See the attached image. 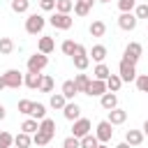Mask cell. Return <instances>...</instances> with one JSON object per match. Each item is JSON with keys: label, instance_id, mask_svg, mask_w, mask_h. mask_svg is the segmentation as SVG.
Returning a JSON list of instances; mask_svg holds the SVG:
<instances>
[{"label": "cell", "instance_id": "obj_1", "mask_svg": "<svg viewBox=\"0 0 148 148\" xmlns=\"http://www.w3.org/2000/svg\"><path fill=\"white\" fill-rule=\"evenodd\" d=\"M44 25H46V18L42 14H37V12L28 14V18H25V32L28 35H39L44 30Z\"/></svg>", "mask_w": 148, "mask_h": 148}, {"label": "cell", "instance_id": "obj_2", "mask_svg": "<svg viewBox=\"0 0 148 148\" xmlns=\"http://www.w3.org/2000/svg\"><path fill=\"white\" fill-rule=\"evenodd\" d=\"M49 23L56 28V30H69L74 25V18L69 14H62V12H53V16L49 18Z\"/></svg>", "mask_w": 148, "mask_h": 148}, {"label": "cell", "instance_id": "obj_3", "mask_svg": "<svg viewBox=\"0 0 148 148\" xmlns=\"http://www.w3.org/2000/svg\"><path fill=\"white\" fill-rule=\"evenodd\" d=\"M141 53H143V46H141L139 42H130V44L125 46V51H123V60H127V62L136 65V62H139V58H141Z\"/></svg>", "mask_w": 148, "mask_h": 148}, {"label": "cell", "instance_id": "obj_4", "mask_svg": "<svg viewBox=\"0 0 148 148\" xmlns=\"http://www.w3.org/2000/svg\"><path fill=\"white\" fill-rule=\"evenodd\" d=\"M72 60H74V67H76L79 72L88 69L90 58H88V51H86V46H83V44H76V51H74V56H72Z\"/></svg>", "mask_w": 148, "mask_h": 148}, {"label": "cell", "instance_id": "obj_5", "mask_svg": "<svg viewBox=\"0 0 148 148\" xmlns=\"http://www.w3.org/2000/svg\"><path fill=\"white\" fill-rule=\"evenodd\" d=\"M95 136H97L99 143H109L111 136H113V125L109 120H99L97 123V130H95Z\"/></svg>", "mask_w": 148, "mask_h": 148}, {"label": "cell", "instance_id": "obj_6", "mask_svg": "<svg viewBox=\"0 0 148 148\" xmlns=\"http://www.w3.org/2000/svg\"><path fill=\"white\" fill-rule=\"evenodd\" d=\"M46 65H49V56H44V53H39V51L28 58V72H42Z\"/></svg>", "mask_w": 148, "mask_h": 148}, {"label": "cell", "instance_id": "obj_7", "mask_svg": "<svg viewBox=\"0 0 148 148\" xmlns=\"http://www.w3.org/2000/svg\"><path fill=\"white\" fill-rule=\"evenodd\" d=\"M136 23H139V18H136L132 12H120V16H118V28H120V30L132 32V30L136 28Z\"/></svg>", "mask_w": 148, "mask_h": 148}, {"label": "cell", "instance_id": "obj_8", "mask_svg": "<svg viewBox=\"0 0 148 148\" xmlns=\"http://www.w3.org/2000/svg\"><path fill=\"white\" fill-rule=\"evenodd\" d=\"M118 76L123 79V83H125V81H134V79H136V65H132V62H127V60H120V65H118Z\"/></svg>", "mask_w": 148, "mask_h": 148}, {"label": "cell", "instance_id": "obj_9", "mask_svg": "<svg viewBox=\"0 0 148 148\" xmlns=\"http://www.w3.org/2000/svg\"><path fill=\"white\" fill-rule=\"evenodd\" d=\"M90 130H92V123H90L88 118H76V120H74V125H72V134H74L76 139H81V136L90 134Z\"/></svg>", "mask_w": 148, "mask_h": 148}, {"label": "cell", "instance_id": "obj_10", "mask_svg": "<svg viewBox=\"0 0 148 148\" xmlns=\"http://www.w3.org/2000/svg\"><path fill=\"white\" fill-rule=\"evenodd\" d=\"M2 79H5V86L7 88H21L23 86V76H21L18 69H7L2 74Z\"/></svg>", "mask_w": 148, "mask_h": 148}, {"label": "cell", "instance_id": "obj_11", "mask_svg": "<svg viewBox=\"0 0 148 148\" xmlns=\"http://www.w3.org/2000/svg\"><path fill=\"white\" fill-rule=\"evenodd\" d=\"M104 92H106V83L99 81V79H90V83H88V88H86V95H90V97H102Z\"/></svg>", "mask_w": 148, "mask_h": 148}, {"label": "cell", "instance_id": "obj_12", "mask_svg": "<svg viewBox=\"0 0 148 148\" xmlns=\"http://www.w3.org/2000/svg\"><path fill=\"white\" fill-rule=\"evenodd\" d=\"M62 116H65L67 120H72V123H74L76 118H81V106H79L76 102H72V99H69V102L62 106Z\"/></svg>", "mask_w": 148, "mask_h": 148}, {"label": "cell", "instance_id": "obj_13", "mask_svg": "<svg viewBox=\"0 0 148 148\" xmlns=\"http://www.w3.org/2000/svg\"><path fill=\"white\" fill-rule=\"evenodd\" d=\"M92 2L95 0H74V14L76 16H88L90 14V9H92Z\"/></svg>", "mask_w": 148, "mask_h": 148}, {"label": "cell", "instance_id": "obj_14", "mask_svg": "<svg viewBox=\"0 0 148 148\" xmlns=\"http://www.w3.org/2000/svg\"><path fill=\"white\" fill-rule=\"evenodd\" d=\"M106 53H109V51H106V46H104V44H95V46L88 51V58H90V60H95V62H104Z\"/></svg>", "mask_w": 148, "mask_h": 148}, {"label": "cell", "instance_id": "obj_15", "mask_svg": "<svg viewBox=\"0 0 148 148\" xmlns=\"http://www.w3.org/2000/svg\"><path fill=\"white\" fill-rule=\"evenodd\" d=\"M23 83L30 88V90H39V83H42V72H28L23 76Z\"/></svg>", "mask_w": 148, "mask_h": 148}, {"label": "cell", "instance_id": "obj_16", "mask_svg": "<svg viewBox=\"0 0 148 148\" xmlns=\"http://www.w3.org/2000/svg\"><path fill=\"white\" fill-rule=\"evenodd\" d=\"M99 104H102V109H106V111H111V109H116L118 106V95L116 92H104L102 97H99Z\"/></svg>", "mask_w": 148, "mask_h": 148}, {"label": "cell", "instance_id": "obj_17", "mask_svg": "<svg viewBox=\"0 0 148 148\" xmlns=\"http://www.w3.org/2000/svg\"><path fill=\"white\" fill-rule=\"evenodd\" d=\"M106 120H109L111 125H123V123L127 120V111L116 106V109H111V111H109V118H106Z\"/></svg>", "mask_w": 148, "mask_h": 148}, {"label": "cell", "instance_id": "obj_18", "mask_svg": "<svg viewBox=\"0 0 148 148\" xmlns=\"http://www.w3.org/2000/svg\"><path fill=\"white\" fill-rule=\"evenodd\" d=\"M125 141H127L132 148H136V146L143 143V132H141V130H127V132H125Z\"/></svg>", "mask_w": 148, "mask_h": 148}, {"label": "cell", "instance_id": "obj_19", "mask_svg": "<svg viewBox=\"0 0 148 148\" xmlns=\"http://www.w3.org/2000/svg\"><path fill=\"white\" fill-rule=\"evenodd\" d=\"M60 92L65 95V99L69 102V99H74L76 95H79V88H76V83H74V79H69V81H65L62 83V88H60Z\"/></svg>", "mask_w": 148, "mask_h": 148}, {"label": "cell", "instance_id": "obj_20", "mask_svg": "<svg viewBox=\"0 0 148 148\" xmlns=\"http://www.w3.org/2000/svg\"><path fill=\"white\" fill-rule=\"evenodd\" d=\"M37 49H39V53L49 56V53H51V51L56 49V42H53V37H49V35L39 37V44H37Z\"/></svg>", "mask_w": 148, "mask_h": 148}, {"label": "cell", "instance_id": "obj_21", "mask_svg": "<svg viewBox=\"0 0 148 148\" xmlns=\"http://www.w3.org/2000/svg\"><path fill=\"white\" fill-rule=\"evenodd\" d=\"M39 132H44V134H49V136L53 139V136H56V120L42 118V120H39Z\"/></svg>", "mask_w": 148, "mask_h": 148}, {"label": "cell", "instance_id": "obj_22", "mask_svg": "<svg viewBox=\"0 0 148 148\" xmlns=\"http://www.w3.org/2000/svg\"><path fill=\"white\" fill-rule=\"evenodd\" d=\"M88 32H90L92 37H104V32H106V23L97 18V21H92V23H90V28H88Z\"/></svg>", "mask_w": 148, "mask_h": 148}, {"label": "cell", "instance_id": "obj_23", "mask_svg": "<svg viewBox=\"0 0 148 148\" xmlns=\"http://www.w3.org/2000/svg\"><path fill=\"white\" fill-rule=\"evenodd\" d=\"M109 74H111V69H109L104 62H97V65H95V69H92V79H99V81H106V79H109Z\"/></svg>", "mask_w": 148, "mask_h": 148}, {"label": "cell", "instance_id": "obj_24", "mask_svg": "<svg viewBox=\"0 0 148 148\" xmlns=\"http://www.w3.org/2000/svg\"><path fill=\"white\" fill-rule=\"evenodd\" d=\"M104 83H106V90H109V92H118L120 86H123V79H120L118 74H109V79H106Z\"/></svg>", "mask_w": 148, "mask_h": 148}, {"label": "cell", "instance_id": "obj_25", "mask_svg": "<svg viewBox=\"0 0 148 148\" xmlns=\"http://www.w3.org/2000/svg\"><path fill=\"white\" fill-rule=\"evenodd\" d=\"M30 143H32V136L25 134V132H18V134L14 136V146H16V148H30Z\"/></svg>", "mask_w": 148, "mask_h": 148}, {"label": "cell", "instance_id": "obj_26", "mask_svg": "<svg viewBox=\"0 0 148 148\" xmlns=\"http://www.w3.org/2000/svg\"><path fill=\"white\" fill-rule=\"evenodd\" d=\"M30 118H35V120H42V118H46V106H44V104H39V102H32Z\"/></svg>", "mask_w": 148, "mask_h": 148}, {"label": "cell", "instance_id": "obj_27", "mask_svg": "<svg viewBox=\"0 0 148 148\" xmlns=\"http://www.w3.org/2000/svg\"><path fill=\"white\" fill-rule=\"evenodd\" d=\"M39 130V123L35 120V118H25L23 123H21V132H25V134H35Z\"/></svg>", "mask_w": 148, "mask_h": 148}, {"label": "cell", "instance_id": "obj_28", "mask_svg": "<svg viewBox=\"0 0 148 148\" xmlns=\"http://www.w3.org/2000/svg\"><path fill=\"white\" fill-rule=\"evenodd\" d=\"M49 104H51V109H58V111H62V106L67 104V99H65V95H62V92H53Z\"/></svg>", "mask_w": 148, "mask_h": 148}, {"label": "cell", "instance_id": "obj_29", "mask_svg": "<svg viewBox=\"0 0 148 148\" xmlns=\"http://www.w3.org/2000/svg\"><path fill=\"white\" fill-rule=\"evenodd\" d=\"M28 9H30V0H12V12L25 14Z\"/></svg>", "mask_w": 148, "mask_h": 148}, {"label": "cell", "instance_id": "obj_30", "mask_svg": "<svg viewBox=\"0 0 148 148\" xmlns=\"http://www.w3.org/2000/svg\"><path fill=\"white\" fill-rule=\"evenodd\" d=\"M74 83H76L79 92H86V88H88V83H90V76H88V74H76V76H74Z\"/></svg>", "mask_w": 148, "mask_h": 148}, {"label": "cell", "instance_id": "obj_31", "mask_svg": "<svg viewBox=\"0 0 148 148\" xmlns=\"http://www.w3.org/2000/svg\"><path fill=\"white\" fill-rule=\"evenodd\" d=\"M72 9H74V0H56V12L69 14Z\"/></svg>", "mask_w": 148, "mask_h": 148}, {"label": "cell", "instance_id": "obj_32", "mask_svg": "<svg viewBox=\"0 0 148 148\" xmlns=\"http://www.w3.org/2000/svg\"><path fill=\"white\" fill-rule=\"evenodd\" d=\"M79 141H81V148H97V143H99V141H97V136H95L92 132H90V134H86V136H81Z\"/></svg>", "mask_w": 148, "mask_h": 148}, {"label": "cell", "instance_id": "obj_33", "mask_svg": "<svg viewBox=\"0 0 148 148\" xmlns=\"http://www.w3.org/2000/svg\"><path fill=\"white\" fill-rule=\"evenodd\" d=\"M39 90H42V92H51V90H53V76H51V74H42Z\"/></svg>", "mask_w": 148, "mask_h": 148}, {"label": "cell", "instance_id": "obj_34", "mask_svg": "<svg viewBox=\"0 0 148 148\" xmlns=\"http://www.w3.org/2000/svg\"><path fill=\"white\" fill-rule=\"evenodd\" d=\"M12 51H14V42L9 37H0V53L2 56H9Z\"/></svg>", "mask_w": 148, "mask_h": 148}, {"label": "cell", "instance_id": "obj_35", "mask_svg": "<svg viewBox=\"0 0 148 148\" xmlns=\"http://www.w3.org/2000/svg\"><path fill=\"white\" fill-rule=\"evenodd\" d=\"M49 141H51V136H49V134H44V132H39V130L32 134V143H37V146H46Z\"/></svg>", "mask_w": 148, "mask_h": 148}, {"label": "cell", "instance_id": "obj_36", "mask_svg": "<svg viewBox=\"0 0 148 148\" xmlns=\"http://www.w3.org/2000/svg\"><path fill=\"white\" fill-rule=\"evenodd\" d=\"M136 88L139 92H148V74H136Z\"/></svg>", "mask_w": 148, "mask_h": 148}, {"label": "cell", "instance_id": "obj_37", "mask_svg": "<svg viewBox=\"0 0 148 148\" xmlns=\"http://www.w3.org/2000/svg\"><path fill=\"white\" fill-rule=\"evenodd\" d=\"M60 49H62V53H65V56H74V51H76V42H72V39H65Z\"/></svg>", "mask_w": 148, "mask_h": 148}, {"label": "cell", "instance_id": "obj_38", "mask_svg": "<svg viewBox=\"0 0 148 148\" xmlns=\"http://www.w3.org/2000/svg\"><path fill=\"white\" fill-rule=\"evenodd\" d=\"M14 146V136L9 132H0V148H9Z\"/></svg>", "mask_w": 148, "mask_h": 148}, {"label": "cell", "instance_id": "obj_39", "mask_svg": "<svg viewBox=\"0 0 148 148\" xmlns=\"http://www.w3.org/2000/svg\"><path fill=\"white\" fill-rule=\"evenodd\" d=\"M30 109H32V102L30 99H18V113L30 116Z\"/></svg>", "mask_w": 148, "mask_h": 148}, {"label": "cell", "instance_id": "obj_40", "mask_svg": "<svg viewBox=\"0 0 148 148\" xmlns=\"http://www.w3.org/2000/svg\"><path fill=\"white\" fill-rule=\"evenodd\" d=\"M136 7V0H118V9L120 12H132Z\"/></svg>", "mask_w": 148, "mask_h": 148}, {"label": "cell", "instance_id": "obj_41", "mask_svg": "<svg viewBox=\"0 0 148 148\" xmlns=\"http://www.w3.org/2000/svg\"><path fill=\"white\" fill-rule=\"evenodd\" d=\"M134 16L136 18H148V5L143 2V5H136L134 7Z\"/></svg>", "mask_w": 148, "mask_h": 148}, {"label": "cell", "instance_id": "obj_42", "mask_svg": "<svg viewBox=\"0 0 148 148\" xmlns=\"http://www.w3.org/2000/svg\"><path fill=\"white\" fill-rule=\"evenodd\" d=\"M62 148H81V141L72 134V136H67V139L62 141Z\"/></svg>", "mask_w": 148, "mask_h": 148}, {"label": "cell", "instance_id": "obj_43", "mask_svg": "<svg viewBox=\"0 0 148 148\" xmlns=\"http://www.w3.org/2000/svg\"><path fill=\"white\" fill-rule=\"evenodd\" d=\"M39 7H42V12H51V9H56V0H39Z\"/></svg>", "mask_w": 148, "mask_h": 148}, {"label": "cell", "instance_id": "obj_44", "mask_svg": "<svg viewBox=\"0 0 148 148\" xmlns=\"http://www.w3.org/2000/svg\"><path fill=\"white\" fill-rule=\"evenodd\" d=\"M5 116H7V109L0 104V120H5Z\"/></svg>", "mask_w": 148, "mask_h": 148}, {"label": "cell", "instance_id": "obj_45", "mask_svg": "<svg viewBox=\"0 0 148 148\" xmlns=\"http://www.w3.org/2000/svg\"><path fill=\"white\" fill-rule=\"evenodd\" d=\"M116 148H132V146H130V143H127V141H123V143H118V146H116Z\"/></svg>", "mask_w": 148, "mask_h": 148}, {"label": "cell", "instance_id": "obj_46", "mask_svg": "<svg viewBox=\"0 0 148 148\" xmlns=\"http://www.w3.org/2000/svg\"><path fill=\"white\" fill-rule=\"evenodd\" d=\"M143 136H148V120L143 123Z\"/></svg>", "mask_w": 148, "mask_h": 148}, {"label": "cell", "instance_id": "obj_47", "mask_svg": "<svg viewBox=\"0 0 148 148\" xmlns=\"http://www.w3.org/2000/svg\"><path fill=\"white\" fill-rule=\"evenodd\" d=\"M2 88H7V86H5V79L0 76V90H2Z\"/></svg>", "mask_w": 148, "mask_h": 148}, {"label": "cell", "instance_id": "obj_48", "mask_svg": "<svg viewBox=\"0 0 148 148\" xmlns=\"http://www.w3.org/2000/svg\"><path fill=\"white\" fill-rule=\"evenodd\" d=\"M97 148H109V143H97Z\"/></svg>", "mask_w": 148, "mask_h": 148}, {"label": "cell", "instance_id": "obj_49", "mask_svg": "<svg viewBox=\"0 0 148 148\" xmlns=\"http://www.w3.org/2000/svg\"><path fill=\"white\" fill-rule=\"evenodd\" d=\"M97 2H111V0H97Z\"/></svg>", "mask_w": 148, "mask_h": 148}, {"label": "cell", "instance_id": "obj_50", "mask_svg": "<svg viewBox=\"0 0 148 148\" xmlns=\"http://www.w3.org/2000/svg\"><path fill=\"white\" fill-rule=\"evenodd\" d=\"M146 5H148V2H146Z\"/></svg>", "mask_w": 148, "mask_h": 148}, {"label": "cell", "instance_id": "obj_51", "mask_svg": "<svg viewBox=\"0 0 148 148\" xmlns=\"http://www.w3.org/2000/svg\"><path fill=\"white\" fill-rule=\"evenodd\" d=\"M9 148H12V146H9Z\"/></svg>", "mask_w": 148, "mask_h": 148}]
</instances>
